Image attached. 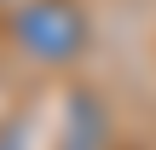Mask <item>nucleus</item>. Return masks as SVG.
<instances>
[{"mask_svg":"<svg viewBox=\"0 0 156 150\" xmlns=\"http://www.w3.org/2000/svg\"><path fill=\"white\" fill-rule=\"evenodd\" d=\"M12 40L41 64H69L87 52V12L75 0H23L12 12Z\"/></svg>","mask_w":156,"mask_h":150,"instance_id":"nucleus-1","label":"nucleus"},{"mask_svg":"<svg viewBox=\"0 0 156 150\" xmlns=\"http://www.w3.org/2000/svg\"><path fill=\"white\" fill-rule=\"evenodd\" d=\"M104 139H110L104 104H98L87 87H75L69 104H64V139H58V150H104Z\"/></svg>","mask_w":156,"mask_h":150,"instance_id":"nucleus-2","label":"nucleus"},{"mask_svg":"<svg viewBox=\"0 0 156 150\" xmlns=\"http://www.w3.org/2000/svg\"><path fill=\"white\" fill-rule=\"evenodd\" d=\"M0 150H23V133H17V127H6V133H0Z\"/></svg>","mask_w":156,"mask_h":150,"instance_id":"nucleus-3","label":"nucleus"}]
</instances>
